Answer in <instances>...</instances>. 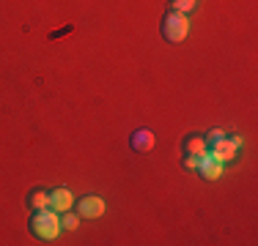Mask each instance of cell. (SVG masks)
<instances>
[{"label": "cell", "mask_w": 258, "mask_h": 246, "mask_svg": "<svg viewBox=\"0 0 258 246\" xmlns=\"http://www.w3.org/2000/svg\"><path fill=\"white\" fill-rule=\"evenodd\" d=\"M195 170H198L201 175L206 178V181H217V178L223 175V162H217V159H214L212 153L206 151L204 156L198 159V167H195Z\"/></svg>", "instance_id": "cell-4"}, {"label": "cell", "mask_w": 258, "mask_h": 246, "mask_svg": "<svg viewBox=\"0 0 258 246\" xmlns=\"http://www.w3.org/2000/svg\"><path fill=\"white\" fill-rule=\"evenodd\" d=\"M60 227H66V230H77V227H80V216H77V213L66 211V216L60 219Z\"/></svg>", "instance_id": "cell-11"}, {"label": "cell", "mask_w": 258, "mask_h": 246, "mask_svg": "<svg viewBox=\"0 0 258 246\" xmlns=\"http://www.w3.org/2000/svg\"><path fill=\"white\" fill-rule=\"evenodd\" d=\"M162 36L170 41V44H179L189 36V20L187 14H179V11H170L162 20Z\"/></svg>", "instance_id": "cell-2"}, {"label": "cell", "mask_w": 258, "mask_h": 246, "mask_svg": "<svg viewBox=\"0 0 258 246\" xmlns=\"http://www.w3.org/2000/svg\"><path fill=\"white\" fill-rule=\"evenodd\" d=\"M132 148L140 153L151 151L154 148V132H149V129H138V132L132 134Z\"/></svg>", "instance_id": "cell-7"}, {"label": "cell", "mask_w": 258, "mask_h": 246, "mask_svg": "<svg viewBox=\"0 0 258 246\" xmlns=\"http://www.w3.org/2000/svg\"><path fill=\"white\" fill-rule=\"evenodd\" d=\"M206 151H209L206 137H198V134H192V137L184 140V153H187V156H204Z\"/></svg>", "instance_id": "cell-8"}, {"label": "cell", "mask_w": 258, "mask_h": 246, "mask_svg": "<svg viewBox=\"0 0 258 246\" xmlns=\"http://www.w3.org/2000/svg\"><path fill=\"white\" fill-rule=\"evenodd\" d=\"M104 213V200L96 194H88L80 200V219H99Z\"/></svg>", "instance_id": "cell-5"}, {"label": "cell", "mask_w": 258, "mask_h": 246, "mask_svg": "<svg viewBox=\"0 0 258 246\" xmlns=\"http://www.w3.org/2000/svg\"><path fill=\"white\" fill-rule=\"evenodd\" d=\"M72 205H75V194H72L69 189H55V192H50V208L52 211L66 213Z\"/></svg>", "instance_id": "cell-6"}, {"label": "cell", "mask_w": 258, "mask_h": 246, "mask_svg": "<svg viewBox=\"0 0 258 246\" xmlns=\"http://www.w3.org/2000/svg\"><path fill=\"white\" fill-rule=\"evenodd\" d=\"M30 208H33V211H44V208H50V192H44V189L30 192Z\"/></svg>", "instance_id": "cell-9"}, {"label": "cell", "mask_w": 258, "mask_h": 246, "mask_svg": "<svg viewBox=\"0 0 258 246\" xmlns=\"http://www.w3.org/2000/svg\"><path fill=\"white\" fill-rule=\"evenodd\" d=\"M30 230H33V235L41 238V241H55L58 232H60V213L52 211V208L36 211V216L30 219Z\"/></svg>", "instance_id": "cell-1"}, {"label": "cell", "mask_w": 258, "mask_h": 246, "mask_svg": "<svg viewBox=\"0 0 258 246\" xmlns=\"http://www.w3.org/2000/svg\"><path fill=\"white\" fill-rule=\"evenodd\" d=\"M173 3V11H179V14H189V11L198 6V0H170Z\"/></svg>", "instance_id": "cell-10"}, {"label": "cell", "mask_w": 258, "mask_h": 246, "mask_svg": "<svg viewBox=\"0 0 258 246\" xmlns=\"http://www.w3.org/2000/svg\"><path fill=\"white\" fill-rule=\"evenodd\" d=\"M212 148H209V153H212L217 162H223V164H228L233 162V159L239 156V151H242V137H220V140H214V143H209Z\"/></svg>", "instance_id": "cell-3"}, {"label": "cell", "mask_w": 258, "mask_h": 246, "mask_svg": "<svg viewBox=\"0 0 258 246\" xmlns=\"http://www.w3.org/2000/svg\"><path fill=\"white\" fill-rule=\"evenodd\" d=\"M198 159H201V156H187V159H184V167H187V170H195V167H198Z\"/></svg>", "instance_id": "cell-12"}]
</instances>
